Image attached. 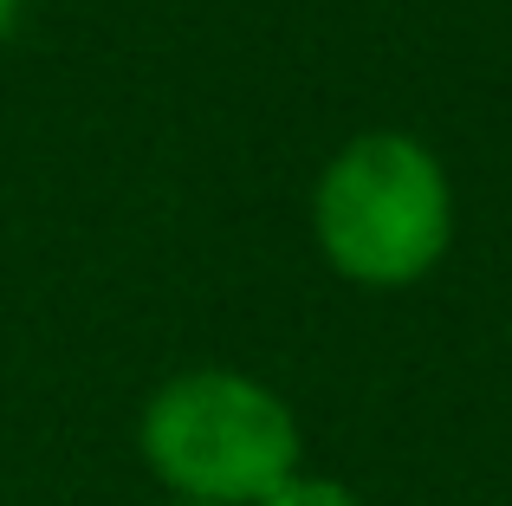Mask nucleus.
<instances>
[{
	"label": "nucleus",
	"instance_id": "1",
	"mask_svg": "<svg viewBox=\"0 0 512 506\" xmlns=\"http://www.w3.org/2000/svg\"><path fill=\"white\" fill-rule=\"evenodd\" d=\"M312 241L344 286H422L454 247V182L422 137L363 130L312 182Z\"/></svg>",
	"mask_w": 512,
	"mask_h": 506
},
{
	"label": "nucleus",
	"instance_id": "2",
	"mask_svg": "<svg viewBox=\"0 0 512 506\" xmlns=\"http://www.w3.org/2000/svg\"><path fill=\"white\" fill-rule=\"evenodd\" d=\"M137 455L188 506H260L305 468V435L273 383L227 364L175 370L137 416Z\"/></svg>",
	"mask_w": 512,
	"mask_h": 506
},
{
	"label": "nucleus",
	"instance_id": "3",
	"mask_svg": "<svg viewBox=\"0 0 512 506\" xmlns=\"http://www.w3.org/2000/svg\"><path fill=\"white\" fill-rule=\"evenodd\" d=\"M260 506H363V494H357V487H344V481H331V474L299 468L286 487H273Z\"/></svg>",
	"mask_w": 512,
	"mask_h": 506
},
{
	"label": "nucleus",
	"instance_id": "4",
	"mask_svg": "<svg viewBox=\"0 0 512 506\" xmlns=\"http://www.w3.org/2000/svg\"><path fill=\"white\" fill-rule=\"evenodd\" d=\"M13 13H20V0H0V39L13 33Z\"/></svg>",
	"mask_w": 512,
	"mask_h": 506
},
{
	"label": "nucleus",
	"instance_id": "5",
	"mask_svg": "<svg viewBox=\"0 0 512 506\" xmlns=\"http://www.w3.org/2000/svg\"><path fill=\"white\" fill-rule=\"evenodd\" d=\"M163 506H188V500H163Z\"/></svg>",
	"mask_w": 512,
	"mask_h": 506
}]
</instances>
